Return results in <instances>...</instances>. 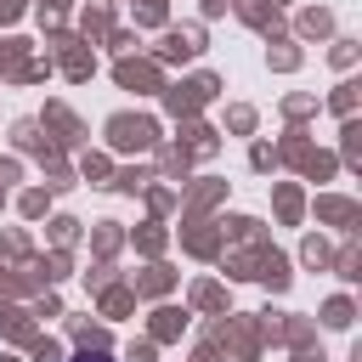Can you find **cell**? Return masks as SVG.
<instances>
[{"instance_id": "obj_1", "label": "cell", "mask_w": 362, "mask_h": 362, "mask_svg": "<svg viewBox=\"0 0 362 362\" xmlns=\"http://www.w3.org/2000/svg\"><path fill=\"white\" fill-rule=\"evenodd\" d=\"M74 362H113V356H107V351H79Z\"/></svg>"}]
</instances>
